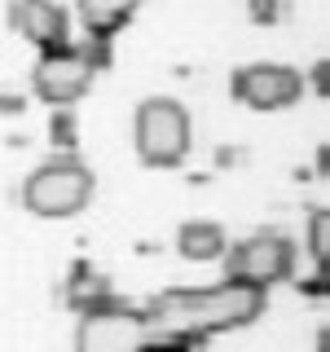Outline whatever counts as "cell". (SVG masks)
<instances>
[{
    "instance_id": "obj_2",
    "label": "cell",
    "mask_w": 330,
    "mask_h": 352,
    "mask_svg": "<svg viewBox=\"0 0 330 352\" xmlns=\"http://www.w3.org/2000/svg\"><path fill=\"white\" fill-rule=\"evenodd\" d=\"M93 190H97V176L80 154H53V159H44L40 168L22 176L18 203L36 220H71L93 203Z\"/></svg>"
},
{
    "instance_id": "obj_6",
    "label": "cell",
    "mask_w": 330,
    "mask_h": 352,
    "mask_svg": "<svg viewBox=\"0 0 330 352\" xmlns=\"http://www.w3.org/2000/svg\"><path fill=\"white\" fill-rule=\"evenodd\" d=\"M304 88H308V75L286 62H247L229 75V97L247 110H260V115L291 110L304 97Z\"/></svg>"
},
{
    "instance_id": "obj_11",
    "label": "cell",
    "mask_w": 330,
    "mask_h": 352,
    "mask_svg": "<svg viewBox=\"0 0 330 352\" xmlns=\"http://www.w3.org/2000/svg\"><path fill=\"white\" fill-rule=\"evenodd\" d=\"M137 9L141 0H75L84 36H106V40H115V31H124L137 18Z\"/></svg>"
},
{
    "instance_id": "obj_1",
    "label": "cell",
    "mask_w": 330,
    "mask_h": 352,
    "mask_svg": "<svg viewBox=\"0 0 330 352\" xmlns=\"http://www.w3.org/2000/svg\"><path fill=\"white\" fill-rule=\"evenodd\" d=\"M269 313V291L251 282L220 278L212 286H168L146 300L150 348L146 352H176V348H207L220 335L256 326Z\"/></svg>"
},
{
    "instance_id": "obj_3",
    "label": "cell",
    "mask_w": 330,
    "mask_h": 352,
    "mask_svg": "<svg viewBox=\"0 0 330 352\" xmlns=\"http://www.w3.org/2000/svg\"><path fill=\"white\" fill-rule=\"evenodd\" d=\"M132 150L146 168H181L194 150L190 110L176 97H146L132 110Z\"/></svg>"
},
{
    "instance_id": "obj_21",
    "label": "cell",
    "mask_w": 330,
    "mask_h": 352,
    "mask_svg": "<svg viewBox=\"0 0 330 352\" xmlns=\"http://www.w3.org/2000/svg\"><path fill=\"white\" fill-rule=\"evenodd\" d=\"M291 176H295V181H300V185H308V181H313V176H317V168H304V163H300V168H295Z\"/></svg>"
},
{
    "instance_id": "obj_20",
    "label": "cell",
    "mask_w": 330,
    "mask_h": 352,
    "mask_svg": "<svg viewBox=\"0 0 330 352\" xmlns=\"http://www.w3.org/2000/svg\"><path fill=\"white\" fill-rule=\"evenodd\" d=\"M22 110H27V97L9 93V97H5V115H22Z\"/></svg>"
},
{
    "instance_id": "obj_10",
    "label": "cell",
    "mask_w": 330,
    "mask_h": 352,
    "mask_svg": "<svg viewBox=\"0 0 330 352\" xmlns=\"http://www.w3.org/2000/svg\"><path fill=\"white\" fill-rule=\"evenodd\" d=\"M172 247H176V256L190 260V264H216V260H225V251H229V234L216 220H185V225L176 229Z\"/></svg>"
},
{
    "instance_id": "obj_14",
    "label": "cell",
    "mask_w": 330,
    "mask_h": 352,
    "mask_svg": "<svg viewBox=\"0 0 330 352\" xmlns=\"http://www.w3.org/2000/svg\"><path fill=\"white\" fill-rule=\"evenodd\" d=\"M80 44H84V53H88V62H93L97 75L115 66V40H106V36H84Z\"/></svg>"
},
{
    "instance_id": "obj_12",
    "label": "cell",
    "mask_w": 330,
    "mask_h": 352,
    "mask_svg": "<svg viewBox=\"0 0 330 352\" xmlns=\"http://www.w3.org/2000/svg\"><path fill=\"white\" fill-rule=\"evenodd\" d=\"M304 251L313 260V269L330 273V207H313L304 225Z\"/></svg>"
},
{
    "instance_id": "obj_18",
    "label": "cell",
    "mask_w": 330,
    "mask_h": 352,
    "mask_svg": "<svg viewBox=\"0 0 330 352\" xmlns=\"http://www.w3.org/2000/svg\"><path fill=\"white\" fill-rule=\"evenodd\" d=\"M212 159H216V168H234V163L242 159V150H234V146H216Z\"/></svg>"
},
{
    "instance_id": "obj_15",
    "label": "cell",
    "mask_w": 330,
    "mask_h": 352,
    "mask_svg": "<svg viewBox=\"0 0 330 352\" xmlns=\"http://www.w3.org/2000/svg\"><path fill=\"white\" fill-rule=\"evenodd\" d=\"M247 18L256 22V27H278L286 18V5L282 0H247Z\"/></svg>"
},
{
    "instance_id": "obj_23",
    "label": "cell",
    "mask_w": 330,
    "mask_h": 352,
    "mask_svg": "<svg viewBox=\"0 0 330 352\" xmlns=\"http://www.w3.org/2000/svg\"><path fill=\"white\" fill-rule=\"evenodd\" d=\"M176 352H207V348H176Z\"/></svg>"
},
{
    "instance_id": "obj_4",
    "label": "cell",
    "mask_w": 330,
    "mask_h": 352,
    "mask_svg": "<svg viewBox=\"0 0 330 352\" xmlns=\"http://www.w3.org/2000/svg\"><path fill=\"white\" fill-rule=\"evenodd\" d=\"M225 278L234 282H251V286H273L282 282H295V269H300V242H295L286 229H256V234L229 242L225 251Z\"/></svg>"
},
{
    "instance_id": "obj_7",
    "label": "cell",
    "mask_w": 330,
    "mask_h": 352,
    "mask_svg": "<svg viewBox=\"0 0 330 352\" xmlns=\"http://www.w3.org/2000/svg\"><path fill=\"white\" fill-rule=\"evenodd\" d=\"M93 62H88L84 44H66V49H49L40 53L36 66H31V93L40 97L44 106H75L80 97L93 88Z\"/></svg>"
},
{
    "instance_id": "obj_22",
    "label": "cell",
    "mask_w": 330,
    "mask_h": 352,
    "mask_svg": "<svg viewBox=\"0 0 330 352\" xmlns=\"http://www.w3.org/2000/svg\"><path fill=\"white\" fill-rule=\"evenodd\" d=\"M317 352H330V322L317 330Z\"/></svg>"
},
{
    "instance_id": "obj_16",
    "label": "cell",
    "mask_w": 330,
    "mask_h": 352,
    "mask_svg": "<svg viewBox=\"0 0 330 352\" xmlns=\"http://www.w3.org/2000/svg\"><path fill=\"white\" fill-rule=\"evenodd\" d=\"M291 286L300 300H330V273H322V269H313L308 278H295Z\"/></svg>"
},
{
    "instance_id": "obj_5",
    "label": "cell",
    "mask_w": 330,
    "mask_h": 352,
    "mask_svg": "<svg viewBox=\"0 0 330 352\" xmlns=\"http://www.w3.org/2000/svg\"><path fill=\"white\" fill-rule=\"evenodd\" d=\"M146 348H150L146 304H132L124 295L75 322V352H146Z\"/></svg>"
},
{
    "instance_id": "obj_13",
    "label": "cell",
    "mask_w": 330,
    "mask_h": 352,
    "mask_svg": "<svg viewBox=\"0 0 330 352\" xmlns=\"http://www.w3.org/2000/svg\"><path fill=\"white\" fill-rule=\"evenodd\" d=\"M49 141L58 154H75L80 146V119H75V106H58L49 115Z\"/></svg>"
},
{
    "instance_id": "obj_19",
    "label": "cell",
    "mask_w": 330,
    "mask_h": 352,
    "mask_svg": "<svg viewBox=\"0 0 330 352\" xmlns=\"http://www.w3.org/2000/svg\"><path fill=\"white\" fill-rule=\"evenodd\" d=\"M313 168H317V176H326V181H330V141L317 146V163H313Z\"/></svg>"
},
{
    "instance_id": "obj_8",
    "label": "cell",
    "mask_w": 330,
    "mask_h": 352,
    "mask_svg": "<svg viewBox=\"0 0 330 352\" xmlns=\"http://www.w3.org/2000/svg\"><path fill=\"white\" fill-rule=\"evenodd\" d=\"M9 31L22 36L36 53L49 49H66L71 40V14L58 5V0H9Z\"/></svg>"
},
{
    "instance_id": "obj_17",
    "label": "cell",
    "mask_w": 330,
    "mask_h": 352,
    "mask_svg": "<svg viewBox=\"0 0 330 352\" xmlns=\"http://www.w3.org/2000/svg\"><path fill=\"white\" fill-rule=\"evenodd\" d=\"M308 88H313L317 97H326V102H330V58L313 62V71H308Z\"/></svg>"
},
{
    "instance_id": "obj_9",
    "label": "cell",
    "mask_w": 330,
    "mask_h": 352,
    "mask_svg": "<svg viewBox=\"0 0 330 352\" xmlns=\"http://www.w3.org/2000/svg\"><path fill=\"white\" fill-rule=\"evenodd\" d=\"M110 300H119V291H115V282H110L93 260H75L71 269H66V278H62V304L71 308L75 317L93 313V308H106Z\"/></svg>"
}]
</instances>
